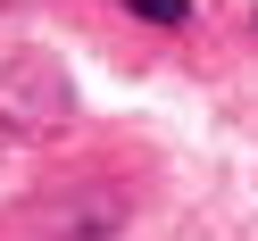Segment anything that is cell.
<instances>
[{
	"label": "cell",
	"instance_id": "6da1fadb",
	"mask_svg": "<svg viewBox=\"0 0 258 241\" xmlns=\"http://www.w3.org/2000/svg\"><path fill=\"white\" fill-rule=\"evenodd\" d=\"M142 25H191V0H125Z\"/></svg>",
	"mask_w": 258,
	"mask_h": 241
}]
</instances>
